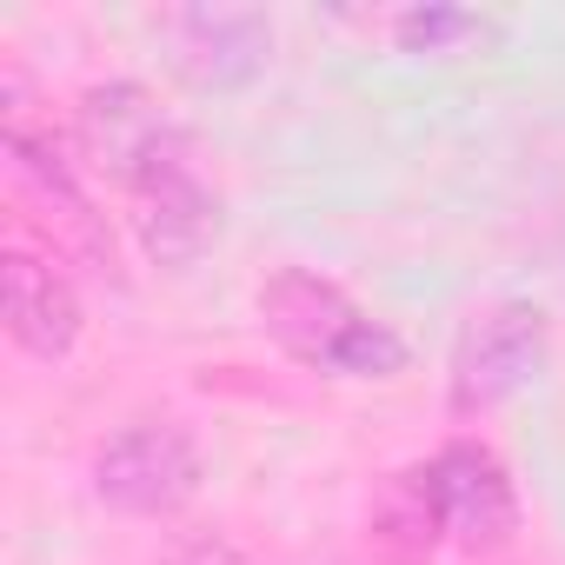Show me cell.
I'll return each instance as SVG.
<instances>
[{
  "label": "cell",
  "instance_id": "6da1fadb",
  "mask_svg": "<svg viewBox=\"0 0 565 565\" xmlns=\"http://www.w3.org/2000/svg\"><path fill=\"white\" fill-rule=\"evenodd\" d=\"M259 327L287 347L300 366L333 373V380H393L406 373V340L373 320L347 287L307 273V266H279L259 287Z\"/></svg>",
  "mask_w": 565,
  "mask_h": 565
},
{
  "label": "cell",
  "instance_id": "7a4b0ae2",
  "mask_svg": "<svg viewBox=\"0 0 565 565\" xmlns=\"http://www.w3.org/2000/svg\"><path fill=\"white\" fill-rule=\"evenodd\" d=\"M74 147L94 173H107L127 200L147 193L167 173L193 167V140L186 127L140 87V81H100L81 94L74 107Z\"/></svg>",
  "mask_w": 565,
  "mask_h": 565
},
{
  "label": "cell",
  "instance_id": "3957f363",
  "mask_svg": "<svg viewBox=\"0 0 565 565\" xmlns=\"http://www.w3.org/2000/svg\"><path fill=\"white\" fill-rule=\"evenodd\" d=\"M206 459L180 419H134L94 452V499L127 519H173L200 499Z\"/></svg>",
  "mask_w": 565,
  "mask_h": 565
},
{
  "label": "cell",
  "instance_id": "277c9868",
  "mask_svg": "<svg viewBox=\"0 0 565 565\" xmlns=\"http://www.w3.org/2000/svg\"><path fill=\"white\" fill-rule=\"evenodd\" d=\"M545 347H552V327L532 300H499L472 313L452 347V413H486L525 393L545 373Z\"/></svg>",
  "mask_w": 565,
  "mask_h": 565
},
{
  "label": "cell",
  "instance_id": "5b68a950",
  "mask_svg": "<svg viewBox=\"0 0 565 565\" xmlns=\"http://www.w3.org/2000/svg\"><path fill=\"white\" fill-rule=\"evenodd\" d=\"M419 486H426V505L439 519V539L446 545H466V552H492L519 532V492H512V472L472 446V439H452L439 446L433 459L413 466Z\"/></svg>",
  "mask_w": 565,
  "mask_h": 565
},
{
  "label": "cell",
  "instance_id": "8992f818",
  "mask_svg": "<svg viewBox=\"0 0 565 565\" xmlns=\"http://www.w3.org/2000/svg\"><path fill=\"white\" fill-rule=\"evenodd\" d=\"M0 313H8V340L34 360H67L81 347V294L74 279L34 253V246H8L0 253Z\"/></svg>",
  "mask_w": 565,
  "mask_h": 565
},
{
  "label": "cell",
  "instance_id": "52a82bcc",
  "mask_svg": "<svg viewBox=\"0 0 565 565\" xmlns=\"http://www.w3.org/2000/svg\"><path fill=\"white\" fill-rule=\"evenodd\" d=\"M273 61V21L259 8H193L173 21V67L200 94L253 87Z\"/></svg>",
  "mask_w": 565,
  "mask_h": 565
},
{
  "label": "cell",
  "instance_id": "ba28073f",
  "mask_svg": "<svg viewBox=\"0 0 565 565\" xmlns=\"http://www.w3.org/2000/svg\"><path fill=\"white\" fill-rule=\"evenodd\" d=\"M134 239H140V253L153 259V266H167V273H186V266H200L213 246H220V233H226V206H220V193L186 167V173H167V180H153L147 193H134Z\"/></svg>",
  "mask_w": 565,
  "mask_h": 565
},
{
  "label": "cell",
  "instance_id": "9c48e42d",
  "mask_svg": "<svg viewBox=\"0 0 565 565\" xmlns=\"http://www.w3.org/2000/svg\"><path fill=\"white\" fill-rule=\"evenodd\" d=\"M393 34L406 54H459L466 41H486V21L466 8H413L393 21Z\"/></svg>",
  "mask_w": 565,
  "mask_h": 565
},
{
  "label": "cell",
  "instance_id": "30bf717a",
  "mask_svg": "<svg viewBox=\"0 0 565 565\" xmlns=\"http://www.w3.org/2000/svg\"><path fill=\"white\" fill-rule=\"evenodd\" d=\"M153 565H259L233 532H180Z\"/></svg>",
  "mask_w": 565,
  "mask_h": 565
}]
</instances>
